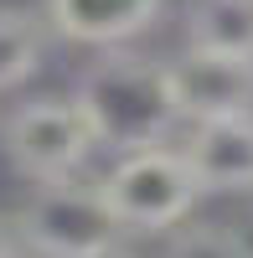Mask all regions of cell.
Here are the masks:
<instances>
[{
    "label": "cell",
    "instance_id": "1",
    "mask_svg": "<svg viewBox=\"0 0 253 258\" xmlns=\"http://www.w3.org/2000/svg\"><path fill=\"white\" fill-rule=\"evenodd\" d=\"M78 109L88 114L93 140L135 155V150L165 145V135L181 124L176 93H171V68L135 52H109L78 78Z\"/></svg>",
    "mask_w": 253,
    "mask_h": 258
},
{
    "label": "cell",
    "instance_id": "2",
    "mask_svg": "<svg viewBox=\"0 0 253 258\" xmlns=\"http://www.w3.org/2000/svg\"><path fill=\"white\" fill-rule=\"evenodd\" d=\"M119 217L103 186H83V181H52L36 186L26 207L16 212V238L41 258H88L119 243Z\"/></svg>",
    "mask_w": 253,
    "mask_h": 258
},
{
    "label": "cell",
    "instance_id": "3",
    "mask_svg": "<svg viewBox=\"0 0 253 258\" xmlns=\"http://www.w3.org/2000/svg\"><path fill=\"white\" fill-rule=\"evenodd\" d=\"M103 197H109L114 217L124 232H165V227H181L192 217V207L202 197V186L192 176L181 150H135V155H119V165L98 181Z\"/></svg>",
    "mask_w": 253,
    "mask_h": 258
},
{
    "label": "cell",
    "instance_id": "4",
    "mask_svg": "<svg viewBox=\"0 0 253 258\" xmlns=\"http://www.w3.org/2000/svg\"><path fill=\"white\" fill-rule=\"evenodd\" d=\"M0 145H6V160L36 186L73 181L78 165L98 150L78 98H31L11 109V119L0 124Z\"/></svg>",
    "mask_w": 253,
    "mask_h": 258
},
{
    "label": "cell",
    "instance_id": "5",
    "mask_svg": "<svg viewBox=\"0 0 253 258\" xmlns=\"http://www.w3.org/2000/svg\"><path fill=\"white\" fill-rule=\"evenodd\" d=\"M165 68H171V93H176V109H181L186 124L253 114V57L186 47Z\"/></svg>",
    "mask_w": 253,
    "mask_h": 258
},
{
    "label": "cell",
    "instance_id": "6",
    "mask_svg": "<svg viewBox=\"0 0 253 258\" xmlns=\"http://www.w3.org/2000/svg\"><path fill=\"white\" fill-rule=\"evenodd\" d=\"M181 155L202 191H253V114L192 124Z\"/></svg>",
    "mask_w": 253,
    "mask_h": 258
},
{
    "label": "cell",
    "instance_id": "7",
    "mask_svg": "<svg viewBox=\"0 0 253 258\" xmlns=\"http://www.w3.org/2000/svg\"><path fill=\"white\" fill-rule=\"evenodd\" d=\"M160 0H47V21L57 36L78 47H119L140 31H150Z\"/></svg>",
    "mask_w": 253,
    "mask_h": 258
},
{
    "label": "cell",
    "instance_id": "8",
    "mask_svg": "<svg viewBox=\"0 0 253 258\" xmlns=\"http://www.w3.org/2000/svg\"><path fill=\"white\" fill-rule=\"evenodd\" d=\"M186 47L253 57V0H192V11H186Z\"/></svg>",
    "mask_w": 253,
    "mask_h": 258
},
{
    "label": "cell",
    "instance_id": "9",
    "mask_svg": "<svg viewBox=\"0 0 253 258\" xmlns=\"http://www.w3.org/2000/svg\"><path fill=\"white\" fill-rule=\"evenodd\" d=\"M41 47H47L41 21L21 6H0V88L26 83L41 62Z\"/></svg>",
    "mask_w": 253,
    "mask_h": 258
},
{
    "label": "cell",
    "instance_id": "10",
    "mask_svg": "<svg viewBox=\"0 0 253 258\" xmlns=\"http://www.w3.org/2000/svg\"><path fill=\"white\" fill-rule=\"evenodd\" d=\"M165 258H253V248L227 222H186V227H176Z\"/></svg>",
    "mask_w": 253,
    "mask_h": 258
},
{
    "label": "cell",
    "instance_id": "11",
    "mask_svg": "<svg viewBox=\"0 0 253 258\" xmlns=\"http://www.w3.org/2000/svg\"><path fill=\"white\" fill-rule=\"evenodd\" d=\"M0 258H16V222L0 217Z\"/></svg>",
    "mask_w": 253,
    "mask_h": 258
},
{
    "label": "cell",
    "instance_id": "12",
    "mask_svg": "<svg viewBox=\"0 0 253 258\" xmlns=\"http://www.w3.org/2000/svg\"><path fill=\"white\" fill-rule=\"evenodd\" d=\"M88 258H135V253H130V248H119V243H114V248H103V253H88Z\"/></svg>",
    "mask_w": 253,
    "mask_h": 258
}]
</instances>
